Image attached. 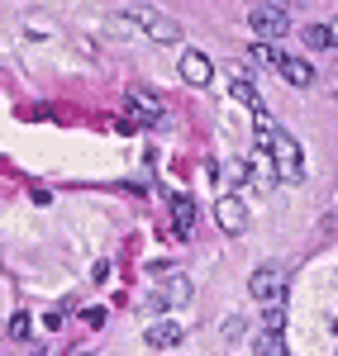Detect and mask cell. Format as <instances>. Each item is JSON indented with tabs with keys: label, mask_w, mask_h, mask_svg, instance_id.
<instances>
[{
	"label": "cell",
	"mask_w": 338,
	"mask_h": 356,
	"mask_svg": "<svg viewBox=\"0 0 338 356\" xmlns=\"http://www.w3.org/2000/svg\"><path fill=\"white\" fill-rule=\"evenodd\" d=\"M257 147L272 157V166H277V176L282 181H300L305 176V162H300V147H295V138L286 134V129H272V119H267V110L257 114Z\"/></svg>",
	"instance_id": "obj_1"
},
{
	"label": "cell",
	"mask_w": 338,
	"mask_h": 356,
	"mask_svg": "<svg viewBox=\"0 0 338 356\" xmlns=\"http://www.w3.org/2000/svg\"><path fill=\"white\" fill-rule=\"evenodd\" d=\"M129 19L143 24L148 38H158V43H176V38H181V24H176L171 15H158L153 5H129Z\"/></svg>",
	"instance_id": "obj_2"
},
{
	"label": "cell",
	"mask_w": 338,
	"mask_h": 356,
	"mask_svg": "<svg viewBox=\"0 0 338 356\" xmlns=\"http://www.w3.org/2000/svg\"><path fill=\"white\" fill-rule=\"evenodd\" d=\"M248 24H253L257 38H286L291 33V15H286L282 5H257L253 15H248Z\"/></svg>",
	"instance_id": "obj_3"
},
{
	"label": "cell",
	"mask_w": 338,
	"mask_h": 356,
	"mask_svg": "<svg viewBox=\"0 0 338 356\" xmlns=\"http://www.w3.org/2000/svg\"><path fill=\"white\" fill-rule=\"evenodd\" d=\"M171 233H176L181 243L196 233V200H191V191H176V195H171Z\"/></svg>",
	"instance_id": "obj_4"
},
{
	"label": "cell",
	"mask_w": 338,
	"mask_h": 356,
	"mask_svg": "<svg viewBox=\"0 0 338 356\" xmlns=\"http://www.w3.org/2000/svg\"><path fill=\"white\" fill-rule=\"evenodd\" d=\"M124 100L134 105V114H139L143 124H158V119H162V100H158L148 86H129V90H124Z\"/></svg>",
	"instance_id": "obj_5"
},
{
	"label": "cell",
	"mask_w": 338,
	"mask_h": 356,
	"mask_svg": "<svg viewBox=\"0 0 338 356\" xmlns=\"http://www.w3.org/2000/svg\"><path fill=\"white\" fill-rule=\"evenodd\" d=\"M210 72H215V62H210L205 53H196V48L181 53V76H186L191 86H210Z\"/></svg>",
	"instance_id": "obj_6"
},
{
	"label": "cell",
	"mask_w": 338,
	"mask_h": 356,
	"mask_svg": "<svg viewBox=\"0 0 338 356\" xmlns=\"http://www.w3.org/2000/svg\"><path fill=\"white\" fill-rule=\"evenodd\" d=\"M248 290H253V300H277V295H282V271H277V266H262V271H253Z\"/></svg>",
	"instance_id": "obj_7"
},
{
	"label": "cell",
	"mask_w": 338,
	"mask_h": 356,
	"mask_svg": "<svg viewBox=\"0 0 338 356\" xmlns=\"http://www.w3.org/2000/svg\"><path fill=\"white\" fill-rule=\"evenodd\" d=\"M215 219H220V228H224V233H243L248 214H243V204H238L233 195H224V200L215 204Z\"/></svg>",
	"instance_id": "obj_8"
},
{
	"label": "cell",
	"mask_w": 338,
	"mask_h": 356,
	"mask_svg": "<svg viewBox=\"0 0 338 356\" xmlns=\"http://www.w3.org/2000/svg\"><path fill=\"white\" fill-rule=\"evenodd\" d=\"M277 72H282V76L295 86V90L314 86V67H310V62H300V57H282V67H277Z\"/></svg>",
	"instance_id": "obj_9"
},
{
	"label": "cell",
	"mask_w": 338,
	"mask_h": 356,
	"mask_svg": "<svg viewBox=\"0 0 338 356\" xmlns=\"http://www.w3.org/2000/svg\"><path fill=\"white\" fill-rule=\"evenodd\" d=\"M176 342H181V328H176V323H153V328H148V347H153V352H167Z\"/></svg>",
	"instance_id": "obj_10"
},
{
	"label": "cell",
	"mask_w": 338,
	"mask_h": 356,
	"mask_svg": "<svg viewBox=\"0 0 338 356\" xmlns=\"http://www.w3.org/2000/svg\"><path fill=\"white\" fill-rule=\"evenodd\" d=\"M277 332H282V328L262 332V337H257V342H253V352H257V356H282V352H286V342H282V337H277Z\"/></svg>",
	"instance_id": "obj_11"
},
{
	"label": "cell",
	"mask_w": 338,
	"mask_h": 356,
	"mask_svg": "<svg viewBox=\"0 0 338 356\" xmlns=\"http://www.w3.org/2000/svg\"><path fill=\"white\" fill-rule=\"evenodd\" d=\"M248 53H253V62H267V67H282V48H272V43H267V38H257L253 48H248Z\"/></svg>",
	"instance_id": "obj_12"
},
{
	"label": "cell",
	"mask_w": 338,
	"mask_h": 356,
	"mask_svg": "<svg viewBox=\"0 0 338 356\" xmlns=\"http://www.w3.org/2000/svg\"><path fill=\"white\" fill-rule=\"evenodd\" d=\"M233 100H243V105H248V110H253V114H262V110H267V105L257 100V90H253V86H248V81H243V76L233 81Z\"/></svg>",
	"instance_id": "obj_13"
},
{
	"label": "cell",
	"mask_w": 338,
	"mask_h": 356,
	"mask_svg": "<svg viewBox=\"0 0 338 356\" xmlns=\"http://www.w3.org/2000/svg\"><path fill=\"white\" fill-rule=\"evenodd\" d=\"M300 38H305V48H329V24H310Z\"/></svg>",
	"instance_id": "obj_14"
},
{
	"label": "cell",
	"mask_w": 338,
	"mask_h": 356,
	"mask_svg": "<svg viewBox=\"0 0 338 356\" xmlns=\"http://www.w3.org/2000/svg\"><path fill=\"white\" fill-rule=\"evenodd\" d=\"M5 337H10V342H24V337H29V314H10V328H5Z\"/></svg>",
	"instance_id": "obj_15"
},
{
	"label": "cell",
	"mask_w": 338,
	"mask_h": 356,
	"mask_svg": "<svg viewBox=\"0 0 338 356\" xmlns=\"http://www.w3.org/2000/svg\"><path fill=\"white\" fill-rule=\"evenodd\" d=\"M262 318H267V328H282V304H267V309H262Z\"/></svg>",
	"instance_id": "obj_16"
},
{
	"label": "cell",
	"mask_w": 338,
	"mask_h": 356,
	"mask_svg": "<svg viewBox=\"0 0 338 356\" xmlns=\"http://www.w3.org/2000/svg\"><path fill=\"white\" fill-rule=\"evenodd\" d=\"M329 48H338V19L329 24Z\"/></svg>",
	"instance_id": "obj_17"
}]
</instances>
